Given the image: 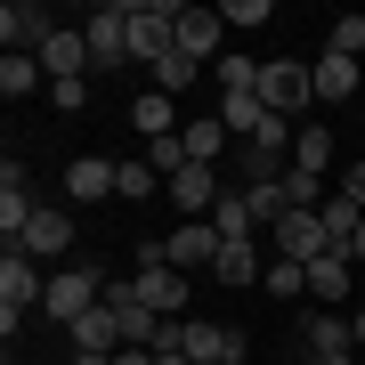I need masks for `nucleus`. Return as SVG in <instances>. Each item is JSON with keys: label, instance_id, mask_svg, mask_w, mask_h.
<instances>
[{"label": "nucleus", "instance_id": "obj_1", "mask_svg": "<svg viewBox=\"0 0 365 365\" xmlns=\"http://www.w3.org/2000/svg\"><path fill=\"white\" fill-rule=\"evenodd\" d=\"M106 284H114V276H106L98 260H81V268H57L49 276V292H41V317H57V325H81V317H90L98 309V300H106Z\"/></svg>", "mask_w": 365, "mask_h": 365}, {"label": "nucleus", "instance_id": "obj_2", "mask_svg": "<svg viewBox=\"0 0 365 365\" xmlns=\"http://www.w3.org/2000/svg\"><path fill=\"white\" fill-rule=\"evenodd\" d=\"M41 292H49L41 260H25V252H0V333H9V341H16V325H25V309H41Z\"/></svg>", "mask_w": 365, "mask_h": 365}, {"label": "nucleus", "instance_id": "obj_3", "mask_svg": "<svg viewBox=\"0 0 365 365\" xmlns=\"http://www.w3.org/2000/svg\"><path fill=\"white\" fill-rule=\"evenodd\" d=\"M260 106H268V114H284V122H300V114L317 106L309 66H300V57H268V66H260Z\"/></svg>", "mask_w": 365, "mask_h": 365}, {"label": "nucleus", "instance_id": "obj_4", "mask_svg": "<svg viewBox=\"0 0 365 365\" xmlns=\"http://www.w3.org/2000/svg\"><path fill=\"white\" fill-rule=\"evenodd\" d=\"M179 0H130V57H146V66H155V57H170L179 49Z\"/></svg>", "mask_w": 365, "mask_h": 365}, {"label": "nucleus", "instance_id": "obj_5", "mask_svg": "<svg viewBox=\"0 0 365 365\" xmlns=\"http://www.w3.org/2000/svg\"><path fill=\"white\" fill-rule=\"evenodd\" d=\"M90 33V66H130V0H106V9L81 16Z\"/></svg>", "mask_w": 365, "mask_h": 365}, {"label": "nucleus", "instance_id": "obj_6", "mask_svg": "<svg viewBox=\"0 0 365 365\" xmlns=\"http://www.w3.org/2000/svg\"><path fill=\"white\" fill-rule=\"evenodd\" d=\"M49 33H57V16L41 9V0H9V9H0V41H9V57H41Z\"/></svg>", "mask_w": 365, "mask_h": 365}, {"label": "nucleus", "instance_id": "obj_7", "mask_svg": "<svg viewBox=\"0 0 365 365\" xmlns=\"http://www.w3.org/2000/svg\"><path fill=\"white\" fill-rule=\"evenodd\" d=\"M276 235V252H268V260H300V268H309V260H325V220H317V211H284V220H276L268 227Z\"/></svg>", "mask_w": 365, "mask_h": 365}, {"label": "nucleus", "instance_id": "obj_8", "mask_svg": "<svg viewBox=\"0 0 365 365\" xmlns=\"http://www.w3.org/2000/svg\"><path fill=\"white\" fill-rule=\"evenodd\" d=\"M16 252H25V260H57V252H73V211H66V203H41L33 220H25V235H16Z\"/></svg>", "mask_w": 365, "mask_h": 365}, {"label": "nucleus", "instance_id": "obj_9", "mask_svg": "<svg viewBox=\"0 0 365 365\" xmlns=\"http://www.w3.org/2000/svg\"><path fill=\"white\" fill-rule=\"evenodd\" d=\"M163 260L179 268V276L187 268H211V260H220V227H211V220H179V227L163 235Z\"/></svg>", "mask_w": 365, "mask_h": 365}, {"label": "nucleus", "instance_id": "obj_10", "mask_svg": "<svg viewBox=\"0 0 365 365\" xmlns=\"http://www.w3.org/2000/svg\"><path fill=\"white\" fill-rule=\"evenodd\" d=\"M163 195H170V211H187V220H203V211H220V195H227V187H220V170H211V163H187L179 179L163 187Z\"/></svg>", "mask_w": 365, "mask_h": 365}, {"label": "nucleus", "instance_id": "obj_11", "mask_svg": "<svg viewBox=\"0 0 365 365\" xmlns=\"http://www.w3.org/2000/svg\"><path fill=\"white\" fill-rule=\"evenodd\" d=\"M41 73H49V81H90V33H81V25H57L49 49H41Z\"/></svg>", "mask_w": 365, "mask_h": 365}, {"label": "nucleus", "instance_id": "obj_12", "mask_svg": "<svg viewBox=\"0 0 365 365\" xmlns=\"http://www.w3.org/2000/svg\"><path fill=\"white\" fill-rule=\"evenodd\" d=\"M309 292L325 300V309H357V260H349V252H325V260H309Z\"/></svg>", "mask_w": 365, "mask_h": 365}, {"label": "nucleus", "instance_id": "obj_13", "mask_svg": "<svg viewBox=\"0 0 365 365\" xmlns=\"http://www.w3.org/2000/svg\"><path fill=\"white\" fill-rule=\"evenodd\" d=\"M309 81H317V106H349V98L365 90V66H357V57H341V49H325V57L309 66Z\"/></svg>", "mask_w": 365, "mask_h": 365}, {"label": "nucleus", "instance_id": "obj_14", "mask_svg": "<svg viewBox=\"0 0 365 365\" xmlns=\"http://www.w3.org/2000/svg\"><path fill=\"white\" fill-rule=\"evenodd\" d=\"M300 349H309V357L357 349V333H349V309H317V317H300Z\"/></svg>", "mask_w": 365, "mask_h": 365}, {"label": "nucleus", "instance_id": "obj_15", "mask_svg": "<svg viewBox=\"0 0 365 365\" xmlns=\"http://www.w3.org/2000/svg\"><path fill=\"white\" fill-rule=\"evenodd\" d=\"M220 33H227L220 9H187V16H179V49L195 57V66H220Z\"/></svg>", "mask_w": 365, "mask_h": 365}, {"label": "nucleus", "instance_id": "obj_16", "mask_svg": "<svg viewBox=\"0 0 365 365\" xmlns=\"http://www.w3.org/2000/svg\"><path fill=\"white\" fill-rule=\"evenodd\" d=\"M66 195L73 203H106V195H114V163H106V155H73L66 163Z\"/></svg>", "mask_w": 365, "mask_h": 365}, {"label": "nucleus", "instance_id": "obj_17", "mask_svg": "<svg viewBox=\"0 0 365 365\" xmlns=\"http://www.w3.org/2000/svg\"><path fill=\"white\" fill-rule=\"evenodd\" d=\"M211 227H220V244H252V235H260V211L244 203V187H227V195H220Z\"/></svg>", "mask_w": 365, "mask_h": 365}, {"label": "nucleus", "instance_id": "obj_18", "mask_svg": "<svg viewBox=\"0 0 365 365\" xmlns=\"http://www.w3.org/2000/svg\"><path fill=\"white\" fill-rule=\"evenodd\" d=\"M211 276H220V284H260V276H268V260H260V235H252V244H220Z\"/></svg>", "mask_w": 365, "mask_h": 365}, {"label": "nucleus", "instance_id": "obj_19", "mask_svg": "<svg viewBox=\"0 0 365 365\" xmlns=\"http://www.w3.org/2000/svg\"><path fill=\"white\" fill-rule=\"evenodd\" d=\"M130 122H138V138H170V130H187V122H179V106H170L163 90H138Z\"/></svg>", "mask_w": 365, "mask_h": 365}, {"label": "nucleus", "instance_id": "obj_20", "mask_svg": "<svg viewBox=\"0 0 365 365\" xmlns=\"http://www.w3.org/2000/svg\"><path fill=\"white\" fill-rule=\"evenodd\" d=\"M73 349H98V357H114V349H122V325H114V309H106V300L73 325Z\"/></svg>", "mask_w": 365, "mask_h": 365}, {"label": "nucleus", "instance_id": "obj_21", "mask_svg": "<svg viewBox=\"0 0 365 365\" xmlns=\"http://www.w3.org/2000/svg\"><path fill=\"white\" fill-rule=\"evenodd\" d=\"M292 170H309V179H325V170H333V138L317 130V122H300V138H292Z\"/></svg>", "mask_w": 365, "mask_h": 365}, {"label": "nucleus", "instance_id": "obj_22", "mask_svg": "<svg viewBox=\"0 0 365 365\" xmlns=\"http://www.w3.org/2000/svg\"><path fill=\"white\" fill-rule=\"evenodd\" d=\"M33 90H49L41 57H0V98H33Z\"/></svg>", "mask_w": 365, "mask_h": 365}, {"label": "nucleus", "instance_id": "obj_23", "mask_svg": "<svg viewBox=\"0 0 365 365\" xmlns=\"http://www.w3.org/2000/svg\"><path fill=\"white\" fill-rule=\"evenodd\" d=\"M146 73H155V90H163V98H170V90H195V81H203V66H195V57H187V49L155 57V66H146Z\"/></svg>", "mask_w": 365, "mask_h": 365}, {"label": "nucleus", "instance_id": "obj_24", "mask_svg": "<svg viewBox=\"0 0 365 365\" xmlns=\"http://www.w3.org/2000/svg\"><path fill=\"white\" fill-rule=\"evenodd\" d=\"M179 138H187V155H195V163H220V155H227V122H220V114H203V122H187Z\"/></svg>", "mask_w": 365, "mask_h": 365}, {"label": "nucleus", "instance_id": "obj_25", "mask_svg": "<svg viewBox=\"0 0 365 365\" xmlns=\"http://www.w3.org/2000/svg\"><path fill=\"white\" fill-rule=\"evenodd\" d=\"M155 187H163V179H155V163H146V155L114 163V195H122V203H146V195H155Z\"/></svg>", "mask_w": 365, "mask_h": 365}, {"label": "nucleus", "instance_id": "obj_26", "mask_svg": "<svg viewBox=\"0 0 365 365\" xmlns=\"http://www.w3.org/2000/svg\"><path fill=\"white\" fill-rule=\"evenodd\" d=\"M146 163H155V179L170 187V179H179V170H187V163H195V155H187V138H179V130H170V138H146Z\"/></svg>", "mask_w": 365, "mask_h": 365}, {"label": "nucleus", "instance_id": "obj_27", "mask_svg": "<svg viewBox=\"0 0 365 365\" xmlns=\"http://www.w3.org/2000/svg\"><path fill=\"white\" fill-rule=\"evenodd\" d=\"M260 284H268L276 300H300V292H309V268H300V260H268V276H260Z\"/></svg>", "mask_w": 365, "mask_h": 365}, {"label": "nucleus", "instance_id": "obj_28", "mask_svg": "<svg viewBox=\"0 0 365 365\" xmlns=\"http://www.w3.org/2000/svg\"><path fill=\"white\" fill-rule=\"evenodd\" d=\"M220 25H235V33L268 25V0H227V9H220Z\"/></svg>", "mask_w": 365, "mask_h": 365}, {"label": "nucleus", "instance_id": "obj_29", "mask_svg": "<svg viewBox=\"0 0 365 365\" xmlns=\"http://www.w3.org/2000/svg\"><path fill=\"white\" fill-rule=\"evenodd\" d=\"M325 49H341V57H365V16H341V25H333V41H325Z\"/></svg>", "mask_w": 365, "mask_h": 365}, {"label": "nucleus", "instance_id": "obj_30", "mask_svg": "<svg viewBox=\"0 0 365 365\" xmlns=\"http://www.w3.org/2000/svg\"><path fill=\"white\" fill-rule=\"evenodd\" d=\"M49 106H66V114H81V106H90V81H49Z\"/></svg>", "mask_w": 365, "mask_h": 365}, {"label": "nucleus", "instance_id": "obj_31", "mask_svg": "<svg viewBox=\"0 0 365 365\" xmlns=\"http://www.w3.org/2000/svg\"><path fill=\"white\" fill-rule=\"evenodd\" d=\"M341 195H349V203H357V211H365V155H357V163H349V170H341Z\"/></svg>", "mask_w": 365, "mask_h": 365}, {"label": "nucleus", "instance_id": "obj_32", "mask_svg": "<svg viewBox=\"0 0 365 365\" xmlns=\"http://www.w3.org/2000/svg\"><path fill=\"white\" fill-rule=\"evenodd\" d=\"M114 365H155V349H122V357H114Z\"/></svg>", "mask_w": 365, "mask_h": 365}, {"label": "nucleus", "instance_id": "obj_33", "mask_svg": "<svg viewBox=\"0 0 365 365\" xmlns=\"http://www.w3.org/2000/svg\"><path fill=\"white\" fill-rule=\"evenodd\" d=\"M349 333H357V349H365V300H357V309H349Z\"/></svg>", "mask_w": 365, "mask_h": 365}, {"label": "nucleus", "instance_id": "obj_34", "mask_svg": "<svg viewBox=\"0 0 365 365\" xmlns=\"http://www.w3.org/2000/svg\"><path fill=\"white\" fill-rule=\"evenodd\" d=\"M309 365H357V349H333V357H309Z\"/></svg>", "mask_w": 365, "mask_h": 365}, {"label": "nucleus", "instance_id": "obj_35", "mask_svg": "<svg viewBox=\"0 0 365 365\" xmlns=\"http://www.w3.org/2000/svg\"><path fill=\"white\" fill-rule=\"evenodd\" d=\"M349 260H357V268H365V227H357V244H349Z\"/></svg>", "mask_w": 365, "mask_h": 365}, {"label": "nucleus", "instance_id": "obj_36", "mask_svg": "<svg viewBox=\"0 0 365 365\" xmlns=\"http://www.w3.org/2000/svg\"><path fill=\"white\" fill-rule=\"evenodd\" d=\"M155 365H195V357H155Z\"/></svg>", "mask_w": 365, "mask_h": 365}, {"label": "nucleus", "instance_id": "obj_37", "mask_svg": "<svg viewBox=\"0 0 365 365\" xmlns=\"http://www.w3.org/2000/svg\"><path fill=\"white\" fill-rule=\"evenodd\" d=\"M276 365H309V357H276Z\"/></svg>", "mask_w": 365, "mask_h": 365}, {"label": "nucleus", "instance_id": "obj_38", "mask_svg": "<svg viewBox=\"0 0 365 365\" xmlns=\"http://www.w3.org/2000/svg\"><path fill=\"white\" fill-rule=\"evenodd\" d=\"M357 300H365V268H357Z\"/></svg>", "mask_w": 365, "mask_h": 365}, {"label": "nucleus", "instance_id": "obj_39", "mask_svg": "<svg viewBox=\"0 0 365 365\" xmlns=\"http://www.w3.org/2000/svg\"><path fill=\"white\" fill-rule=\"evenodd\" d=\"M227 365H244V357H227Z\"/></svg>", "mask_w": 365, "mask_h": 365}]
</instances>
